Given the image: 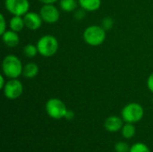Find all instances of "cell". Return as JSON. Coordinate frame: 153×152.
Returning <instances> with one entry per match:
<instances>
[{"mask_svg":"<svg viewBox=\"0 0 153 152\" xmlns=\"http://www.w3.org/2000/svg\"><path fill=\"white\" fill-rule=\"evenodd\" d=\"M3 74L9 79H17L22 74L23 65L19 57L14 55L6 56L2 62Z\"/></svg>","mask_w":153,"mask_h":152,"instance_id":"cell-1","label":"cell"},{"mask_svg":"<svg viewBox=\"0 0 153 152\" xmlns=\"http://www.w3.org/2000/svg\"><path fill=\"white\" fill-rule=\"evenodd\" d=\"M106 30L100 25H91L87 27L82 34L84 41L91 46L98 47L101 45L106 39Z\"/></svg>","mask_w":153,"mask_h":152,"instance_id":"cell-2","label":"cell"},{"mask_svg":"<svg viewBox=\"0 0 153 152\" xmlns=\"http://www.w3.org/2000/svg\"><path fill=\"white\" fill-rule=\"evenodd\" d=\"M39 54L44 57H50L54 56L58 50V41L53 35H44L37 42Z\"/></svg>","mask_w":153,"mask_h":152,"instance_id":"cell-3","label":"cell"},{"mask_svg":"<svg viewBox=\"0 0 153 152\" xmlns=\"http://www.w3.org/2000/svg\"><path fill=\"white\" fill-rule=\"evenodd\" d=\"M144 116V109L139 103L132 102L126 105L121 111V117L126 123L135 124L140 122Z\"/></svg>","mask_w":153,"mask_h":152,"instance_id":"cell-4","label":"cell"},{"mask_svg":"<svg viewBox=\"0 0 153 152\" xmlns=\"http://www.w3.org/2000/svg\"><path fill=\"white\" fill-rule=\"evenodd\" d=\"M45 108L48 116L56 120L65 118V114L68 110L65 104L57 98L49 99L46 102Z\"/></svg>","mask_w":153,"mask_h":152,"instance_id":"cell-5","label":"cell"},{"mask_svg":"<svg viewBox=\"0 0 153 152\" xmlns=\"http://www.w3.org/2000/svg\"><path fill=\"white\" fill-rule=\"evenodd\" d=\"M4 6L6 10L13 15L23 16L29 12V0H5Z\"/></svg>","mask_w":153,"mask_h":152,"instance_id":"cell-6","label":"cell"},{"mask_svg":"<svg viewBox=\"0 0 153 152\" xmlns=\"http://www.w3.org/2000/svg\"><path fill=\"white\" fill-rule=\"evenodd\" d=\"M4 95L9 99H16L22 96L23 92V85L20 80L10 79L6 82L5 86L3 89Z\"/></svg>","mask_w":153,"mask_h":152,"instance_id":"cell-7","label":"cell"},{"mask_svg":"<svg viewBox=\"0 0 153 152\" xmlns=\"http://www.w3.org/2000/svg\"><path fill=\"white\" fill-rule=\"evenodd\" d=\"M39 14L43 22L49 24L56 23L60 17L59 10L54 4H44L39 11Z\"/></svg>","mask_w":153,"mask_h":152,"instance_id":"cell-8","label":"cell"},{"mask_svg":"<svg viewBox=\"0 0 153 152\" xmlns=\"http://www.w3.org/2000/svg\"><path fill=\"white\" fill-rule=\"evenodd\" d=\"M23 20L25 23V27L30 30H36L41 27L42 18L39 13L34 12H28L23 15Z\"/></svg>","mask_w":153,"mask_h":152,"instance_id":"cell-9","label":"cell"},{"mask_svg":"<svg viewBox=\"0 0 153 152\" xmlns=\"http://www.w3.org/2000/svg\"><path fill=\"white\" fill-rule=\"evenodd\" d=\"M123 122L124 120L122 117L117 116H110L105 120L104 127L109 133H117L118 131H121L124 125Z\"/></svg>","mask_w":153,"mask_h":152,"instance_id":"cell-10","label":"cell"},{"mask_svg":"<svg viewBox=\"0 0 153 152\" xmlns=\"http://www.w3.org/2000/svg\"><path fill=\"white\" fill-rule=\"evenodd\" d=\"M2 39L4 44L9 47H14L20 42L18 32L12 30H7L4 34H2Z\"/></svg>","mask_w":153,"mask_h":152,"instance_id":"cell-11","label":"cell"},{"mask_svg":"<svg viewBox=\"0 0 153 152\" xmlns=\"http://www.w3.org/2000/svg\"><path fill=\"white\" fill-rule=\"evenodd\" d=\"M81 8L86 12H94L100 9L101 5V0H78Z\"/></svg>","mask_w":153,"mask_h":152,"instance_id":"cell-12","label":"cell"},{"mask_svg":"<svg viewBox=\"0 0 153 152\" xmlns=\"http://www.w3.org/2000/svg\"><path fill=\"white\" fill-rule=\"evenodd\" d=\"M39 73V66L37 64L33 62H29L25 65H23L22 75L25 78L32 79Z\"/></svg>","mask_w":153,"mask_h":152,"instance_id":"cell-13","label":"cell"},{"mask_svg":"<svg viewBox=\"0 0 153 152\" xmlns=\"http://www.w3.org/2000/svg\"><path fill=\"white\" fill-rule=\"evenodd\" d=\"M9 27H10V30H12L13 31H16V32L22 31L23 30V28L25 27L23 16L13 15L9 22Z\"/></svg>","mask_w":153,"mask_h":152,"instance_id":"cell-14","label":"cell"},{"mask_svg":"<svg viewBox=\"0 0 153 152\" xmlns=\"http://www.w3.org/2000/svg\"><path fill=\"white\" fill-rule=\"evenodd\" d=\"M136 133V128L134 124L132 123H126L122 129H121V133L122 136L125 139H132Z\"/></svg>","mask_w":153,"mask_h":152,"instance_id":"cell-15","label":"cell"},{"mask_svg":"<svg viewBox=\"0 0 153 152\" xmlns=\"http://www.w3.org/2000/svg\"><path fill=\"white\" fill-rule=\"evenodd\" d=\"M78 4L79 3L77 0H60L59 1V6L61 10L66 13L75 11Z\"/></svg>","mask_w":153,"mask_h":152,"instance_id":"cell-16","label":"cell"},{"mask_svg":"<svg viewBox=\"0 0 153 152\" xmlns=\"http://www.w3.org/2000/svg\"><path fill=\"white\" fill-rule=\"evenodd\" d=\"M39 53L38 51V47H37V45H34V44H27L24 47H23V54L26 57L28 58H32L34 57L37 54Z\"/></svg>","mask_w":153,"mask_h":152,"instance_id":"cell-17","label":"cell"},{"mask_svg":"<svg viewBox=\"0 0 153 152\" xmlns=\"http://www.w3.org/2000/svg\"><path fill=\"white\" fill-rule=\"evenodd\" d=\"M129 152H152L150 148L143 142H136L134 143L131 147H130V151Z\"/></svg>","mask_w":153,"mask_h":152,"instance_id":"cell-18","label":"cell"},{"mask_svg":"<svg viewBox=\"0 0 153 152\" xmlns=\"http://www.w3.org/2000/svg\"><path fill=\"white\" fill-rule=\"evenodd\" d=\"M101 26H102V28H103L106 31L110 30L113 28V26H114V20H113L111 17L107 16V17H105V18L102 20Z\"/></svg>","mask_w":153,"mask_h":152,"instance_id":"cell-19","label":"cell"},{"mask_svg":"<svg viewBox=\"0 0 153 152\" xmlns=\"http://www.w3.org/2000/svg\"><path fill=\"white\" fill-rule=\"evenodd\" d=\"M114 148L116 152H129L130 151V146L125 142H117Z\"/></svg>","mask_w":153,"mask_h":152,"instance_id":"cell-20","label":"cell"},{"mask_svg":"<svg viewBox=\"0 0 153 152\" xmlns=\"http://www.w3.org/2000/svg\"><path fill=\"white\" fill-rule=\"evenodd\" d=\"M6 22L4 14H0V34H4L6 31Z\"/></svg>","mask_w":153,"mask_h":152,"instance_id":"cell-21","label":"cell"},{"mask_svg":"<svg viewBox=\"0 0 153 152\" xmlns=\"http://www.w3.org/2000/svg\"><path fill=\"white\" fill-rule=\"evenodd\" d=\"M85 10L84 9H82V8H81V9H76L75 10V13H74V17H75V19L76 20H79V21H81V20H82L84 17H85Z\"/></svg>","mask_w":153,"mask_h":152,"instance_id":"cell-22","label":"cell"},{"mask_svg":"<svg viewBox=\"0 0 153 152\" xmlns=\"http://www.w3.org/2000/svg\"><path fill=\"white\" fill-rule=\"evenodd\" d=\"M147 87H148L149 90L153 92V73L150 74V76L147 79Z\"/></svg>","mask_w":153,"mask_h":152,"instance_id":"cell-23","label":"cell"},{"mask_svg":"<svg viewBox=\"0 0 153 152\" xmlns=\"http://www.w3.org/2000/svg\"><path fill=\"white\" fill-rule=\"evenodd\" d=\"M65 118L66 120H73V119L74 118V111L68 109L67 112H66V114H65Z\"/></svg>","mask_w":153,"mask_h":152,"instance_id":"cell-24","label":"cell"},{"mask_svg":"<svg viewBox=\"0 0 153 152\" xmlns=\"http://www.w3.org/2000/svg\"><path fill=\"white\" fill-rule=\"evenodd\" d=\"M6 84V82H5V76L4 74H1L0 75V89H4V87L5 86Z\"/></svg>","mask_w":153,"mask_h":152,"instance_id":"cell-25","label":"cell"},{"mask_svg":"<svg viewBox=\"0 0 153 152\" xmlns=\"http://www.w3.org/2000/svg\"><path fill=\"white\" fill-rule=\"evenodd\" d=\"M39 1L41 3H43L44 4H54L58 0H39Z\"/></svg>","mask_w":153,"mask_h":152,"instance_id":"cell-26","label":"cell"},{"mask_svg":"<svg viewBox=\"0 0 153 152\" xmlns=\"http://www.w3.org/2000/svg\"><path fill=\"white\" fill-rule=\"evenodd\" d=\"M152 102H153V99H152Z\"/></svg>","mask_w":153,"mask_h":152,"instance_id":"cell-27","label":"cell"}]
</instances>
